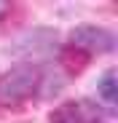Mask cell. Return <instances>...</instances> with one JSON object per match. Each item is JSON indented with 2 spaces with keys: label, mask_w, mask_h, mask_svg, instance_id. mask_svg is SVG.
Returning a JSON list of instances; mask_svg holds the SVG:
<instances>
[{
  "label": "cell",
  "mask_w": 118,
  "mask_h": 123,
  "mask_svg": "<svg viewBox=\"0 0 118 123\" xmlns=\"http://www.w3.org/2000/svg\"><path fill=\"white\" fill-rule=\"evenodd\" d=\"M43 86V72L35 64H19L11 67L0 78V105H19L38 94Z\"/></svg>",
  "instance_id": "obj_1"
},
{
  "label": "cell",
  "mask_w": 118,
  "mask_h": 123,
  "mask_svg": "<svg viewBox=\"0 0 118 123\" xmlns=\"http://www.w3.org/2000/svg\"><path fill=\"white\" fill-rule=\"evenodd\" d=\"M70 46L83 54H110L115 51V35L99 24H78L70 30Z\"/></svg>",
  "instance_id": "obj_2"
},
{
  "label": "cell",
  "mask_w": 118,
  "mask_h": 123,
  "mask_svg": "<svg viewBox=\"0 0 118 123\" xmlns=\"http://www.w3.org/2000/svg\"><path fill=\"white\" fill-rule=\"evenodd\" d=\"M105 110L91 99H70L51 110L48 123H102Z\"/></svg>",
  "instance_id": "obj_3"
},
{
  "label": "cell",
  "mask_w": 118,
  "mask_h": 123,
  "mask_svg": "<svg viewBox=\"0 0 118 123\" xmlns=\"http://www.w3.org/2000/svg\"><path fill=\"white\" fill-rule=\"evenodd\" d=\"M97 96H99L102 105L107 107H115L118 105V83H115V72L113 70H105L97 80Z\"/></svg>",
  "instance_id": "obj_4"
},
{
  "label": "cell",
  "mask_w": 118,
  "mask_h": 123,
  "mask_svg": "<svg viewBox=\"0 0 118 123\" xmlns=\"http://www.w3.org/2000/svg\"><path fill=\"white\" fill-rule=\"evenodd\" d=\"M8 8H11V6L6 3V0H0V16H6V13H8Z\"/></svg>",
  "instance_id": "obj_5"
}]
</instances>
